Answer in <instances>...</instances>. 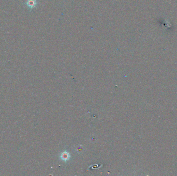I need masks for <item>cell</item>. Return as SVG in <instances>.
<instances>
[{
  "instance_id": "cell-1",
  "label": "cell",
  "mask_w": 177,
  "mask_h": 176,
  "mask_svg": "<svg viewBox=\"0 0 177 176\" xmlns=\"http://www.w3.org/2000/svg\"><path fill=\"white\" fill-rule=\"evenodd\" d=\"M36 0H28L26 2V6L30 9H33L35 8L36 6Z\"/></svg>"
}]
</instances>
